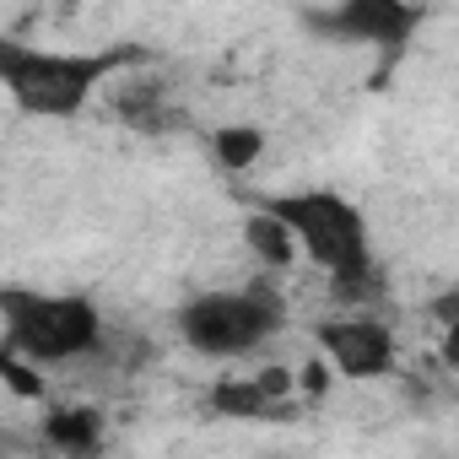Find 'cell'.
I'll use <instances>...</instances> for the list:
<instances>
[{"label":"cell","instance_id":"obj_1","mask_svg":"<svg viewBox=\"0 0 459 459\" xmlns=\"http://www.w3.org/2000/svg\"><path fill=\"white\" fill-rule=\"evenodd\" d=\"M135 60L141 49H44L0 39V87L33 119H76L92 103V92Z\"/></svg>","mask_w":459,"mask_h":459},{"label":"cell","instance_id":"obj_3","mask_svg":"<svg viewBox=\"0 0 459 459\" xmlns=\"http://www.w3.org/2000/svg\"><path fill=\"white\" fill-rule=\"evenodd\" d=\"M260 205L292 227L303 260L314 271H325L330 287L378 271L373 265V233H368V216L357 211V200H346L335 189H292V195H265Z\"/></svg>","mask_w":459,"mask_h":459},{"label":"cell","instance_id":"obj_5","mask_svg":"<svg viewBox=\"0 0 459 459\" xmlns=\"http://www.w3.org/2000/svg\"><path fill=\"white\" fill-rule=\"evenodd\" d=\"M314 346L330 362L335 378L351 384H378L400 368V341L378 314H335L314 325Z\"/></svg>","mask_w":459,"mask_h":459},{"label":"cell","instance_id":"obj_9","mask_svg":"<svg viewBox=\"0 0 459 459\" xmlns=\"http://www.w3.org/2000/svg\"><path fill=\"white\" fill-rule=\"evenodd\" d=\"M205 411L233 416V421H276V416H287V405H276L255 378H221V384H211Z\"/></svg>","mask_w":459,"mask_h":459},{"label":"cell","instance_id":"obj_11","mask_svg":"<svg viewBox=\"0 0 459 459\" xmlns=\"http://www.w3.org/2000/svg\"><path fill=\"white\" fill-rule=\"evenodd\" d=\"M0 373H6L12 394H22V400H39L44 394V368H33L22 357H0Z\"/></svg>","mask_w":459,"mask_h":459},{"label":"cell","instance_id":"obj_8","mask_svg":"<svg viewBox=\"0 0 459 459\" xmlns=\"http://www.w3.org/2000/svg\"><path fill=\"white\" fill-rule=\"evenodd\" d=\"M244 244H249V255H255L265 271H292V265L303 260L292 227H287L276 211H265V205H255V211L244 216Z\"/></svg>","mask_w":459,"mask_h":459},{"label":"cell","instance_id":"obj_4","mask_svg":"<svg viewBox=\"0 0 459 459\" xmlns=\"http://www.w3.org/2000/svg\"><path fill=\"white\" fill-rule=\"evenodd\" d=\"M178 335L195 357L211 362H238L249 351H260L265 341L281 335L287 325V303L271 281H249V287H216V292H195L178 308Z\"/></svg>","mask_w":459,"mask_h":459},{"label":"cell","instance_id":"obj_12","mask_svg":"<svg viewBox=\"0 0 459 459\" xmlns=\"http://www.w3.org/2000/svg\"><path fill=\"white\" fill-rule=\"evenodd\" d=\"M432 319H437V330L459 325V287H454V292H437V298H432Z\"/></svg>","mask_w":459,"mask_h":459},{"label":"cell","instance_id":"obj_10","mask_svg":"<svg viewBox=\"0 0 459 459\" xmlns=\"http://www.w3.org/2000/svg\"><path fill=\"white\" fill-rule=\"evenodd\" d=\"M211 152H216V162H221L227 173H244V168L260 162V152H265V130H255V125H227V130H216Z\"/></svg>","mask_w":459,"mask_h":459},{"label":"cell","instance_id":"obj_7","mask_svg":"<svg viewBox=\"0 0 459 459\" xmlns=\"http://www.w3.org/2000/svg\"><path fill=\"white\" fill-rule=\"evenodd\" d=\"M39 432H44V443L60 459H98L103 454V437H108L98 405H55Z\"/></svg>","mask_w":459,"mask_h":459},{"label":"cell","instance_id":"obj_6","mask_svg":"<svg viewBox=\"0 0 459 459\" xmlns=\"http://www.w3.org/2000/svg\"><path fill=\"white\" fill-rule=\"evenodd\" d=\"M421 17L427 12L405 6V0H341L330 12H308V28H319L335 44H373V49L394 55L400 44H411Z\"/></svg>","mask_w":459,"mask_h":459},{"label":"cell","instance_id":"obj_2","mask_svg":"<svg viewBox=\"0 0 459 459\" xmlns=\"http://www.w3.org/2000/svg\"><path fill=\"white\" fill-rule=\"evenodd\" d=\"M0 319H6V357H22L33 368H65L103 346V314L82 292L6 287L0 292Z\"/></svg>","mask_w":459,"mask_h":459},{"label":"cell","instance_id":"obj_13","mask_svg":"<svg viewBox=\"0 0 459 459\" xmlns=\"http://www.w3.org/2000/svg\"><path fill=\"white\" fill-rule=\"evenodd\" d=\"M437 357H443V368H448V373H459V325L437 330Z\"/></svg>","mask_w":459,"mask_h":459}]
</instances>
